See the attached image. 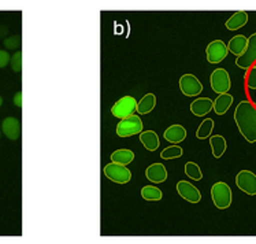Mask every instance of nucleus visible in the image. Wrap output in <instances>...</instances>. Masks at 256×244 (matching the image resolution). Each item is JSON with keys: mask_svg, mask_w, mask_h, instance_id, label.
I'll return each mask as SVG.
<instances>
[{"mask_svg": "<svg viewBox=\"0 0 256 244\" xmlns=\"http://www.w3.org/2000/svg\"><path fill=\"white\" fill-rule=\"evenodd\" d=\"M178 85H180L181 92L188 98L198 96L203 91V84L200 83L199 78L194 76V74H184V76H181Z\"/></svg>", "mask_w": 256, "mask_h": 244, "instance_id": "8", "label": "nucleus"}, {"mask_svg": "<svg viewBox=\"0 0 256 244\" xmlns=\"http://www.w3.org/2000/svg\"><path fill=\"white\" fill-rule=\"evenodd\" d=\"M184 154V150L180 146H170L168 148H164V150L160 152V156H162L163 159H177V158H181Z\"/></svg>", "mask_w": 256, "mask_h": 244, "instance_id": "26", "label": "nucleus"}, {"mask_svg": "<svg viewBox=\"0 0 256 244\" xmlns=\"http://www.w3.org/2000/svg\"><path fill=\"white\" fill-rule=\"evenodd\" d=\"M233 96L230 94H222L218 95V98L215 99L214 102V111L218 115H224L228 113V110L230 109V106L233 104Z\"/></svg>", "mask_w": 256, "mask_h": 244, "instance_id": "21", "label": "nucleus"}, {"mask_svg": "<svg viewBox=\"0 0 256 244\" xmlns=\"http://www.w3.org/2000/svg\"><path fill=\"white\" fill-rule=\"evenodd\" d=\"M3 104V99H2V96H0V106Z\"/></svg>", "mask_w": 256, "mask_h": 244, "instance_id": "33", "label": "nucleus"}, {"mask_svg": "<svg viewBox=\"0 0 256 244\" xmlns=\"http://www.w3.org/2000/svg\"><path fill=\"white\" fill-rule=\"evenodd\" d=\"M211 199L214 202L215 207H218L220 210H226L232 204L233 193L226 182L218 181L211 188Z\"/></svg>", "mask_w": 256, "mask_h": 244, "instance_id": "2", "label": "nucleus"}, {"mask_svg": "<svg viewBox=\"0 0 256 244\" xmlns=\"http://www.w3.org/2000/svg\"><path fill=\"white\" fill-rule=\"evenodd\" d=\"M14 104L16 107H22V92H16V96H14Z\"/></svg>", "mask_w": 256, "mask_h": 244, "instance_id": "31", "label": "nucleus"}, {"mask_svg": "<svg viewBox=\"0 0 256 244\" xmlns=\"http://www.w3.org/2000/svg\"><path fill=\"white\" fill-rule=\"evenodd\" d=\"M246 46H248V37H246L244 35H237V36L230 39L229 44H228V50H229L233 55H236L237 58H240L241 55L246 52Z\"/></svg>", "mask_w": 256, "mask_h": 244, "instance_id": "16", "label": "nucleus"}, {"mask_svg": "<svg viewBox=\"0 0 256 244\" xmlns=\"http://www.w3.org/2000/svg\"><path fill=\"white\" fill-rule=\"evenodd\" d=\"M8 35V28L4 25H0V39H3Z\"/></svg>", "mask_w": 256, "mask_h": 244, "instance_id": "32", "label": "nucleus"}, {"mask_svg": "<svg viewBox=\"0 0 256 244\" xmlns=\"http://www.w3.org/2000/svg\"><path fill=\"white\" fill-rule=\"evenodd\" d=\"M103 173L108 180L116 184H126L132 180V171L125 165H120L115 162L107 163L103 169Z\"/></svg>", "mask_w": 256, "mask_h": 244, "instance_id": "4", "label": "nucleus"}, {"mask_svg": "<svg viewBox=\"0 0 256 244\" xmlns=\"http://www.w3.org/2000/svg\"><path fill=\"white\" fill-rule=\"evenodd\" d=\"M134 161V152L128 148H120V150L114 151L111 154V162L120 163V165H130L132 162Z\"/></svg>", "mask_w": 256, "mask_h": 244, "instance_id": "20", "label": "nucleus"}, {"mask_svg": "<svg viewBox=\"0 0 256 244\" xmlns=\"http://www.w3.org/2000/svg\"><path fill=\"white\" fill-rule=\"evenodd\" d=\"M254 66H256V63H255V65H254Z\"/></svg>", "mask_w": 256, "mask_h": 244, "instance_id": "34", "label": "nucleus"}, {"mask_svg": "<svg viewBox=\"0 0 256 244\" xmlns=\"http://www.w3.org/2000/svg\"><path fill=\"white\" fill-rule=\"evenodd\" d=\"M214 130V121L211 118H206V120L199 125V128L196 130V137L199 140H204V139H208L211 137V133Z\"/></svg>", "mask_w": 256, "mask_h": 244, "instance_id": "24", "label": "nucleus"}, {"mask_svg": "<svg viewBox=\"0 0 256 244\" xmlns=\"http://www.w3.org/2000/svg\"><path fill=\"white\" fill-rule=\"evenodd\" d=\"M2 129L10 140H18L21 137V122L14 117H8L2 122Z\"/></svg>", "mask_w": 256, "mask_h": 244, "instance_id": "13", "label": "nucleus"}, {"mask_svg": "<svg viewBox=\"0 0 256 244\" xmlns=\"http://www.w3.org/2000/svg\"><path fill=\"white\" fill-rule=\"evenodd\" d=\"M8 62H11V57L8 55V52H6L4 50H0V69L7 66Z\"/></svg>", "mask_w": 256, "mask_h": 244, "instance_id": "30", "label": "nucleus"}, {"mask_svg": "<svg viewBox=\"0 0 256 244\" xmlns=\"http://www.w3.org/2000/svg\"><path fill=\"white\" fill-rule=\"evenodd\" d=\"M155 106H156V96L154 94H146L137 103L136 111L142 115L148 114V113H151L152 110L155 109Z\"/></svg>", "mask_w": 256, "mask_h": 244, "instance_id": "22", "label": "nucleus"}, {"mask_svg": "<svg viewBox=\"0 0 256 244\" xmlns=\"http://www.w3.org/2000/svg\"><path fill=\"white\" fill-rule=\"evenodd\" d=\"M146 178L155 184L164 182L168 180V169L163 163H152L146 169Z\"/></svg>", "mask_w": 256, "mask_h": 244, "instance_id": "12", "label": "nucleus"}, {"mask_svg": "<svg viewBox=\"0 0 256 244\" xmlns=\"http://www.w3.org/2000/svg\"><path fill=\"white\" fill-rule=\"evenodd\" d=\"M21 46V37L20 36H10L4 39V47L8 50H16Z\"/></svg>", "mask_w": 256, "mask_h": 244, "instance_id": "29", "label": "nucleus"}, {"mask_svg": "<svg viewBox=\"0 0 256 244\" xmlns=\"http://www.w3.org/2000/svg\"><path fill=\"white\" fill-rule=\"evenodd\" d=\"M142 199H146L148 202H159L163 197L162 191L155 185H146L142 189Z\"/></svg>", "mask_w": 256, "mask_h": 244, "instance_id": "23", "label": "nucleus"}, {"mask_svg": "<svg viewBox=\"0 0 256 244\" xmlns=\"http://www.w3.org/2000/svg\"><path fill=\"white\" fill-rule=\"evenodd\" d=\"M138 137H140V141L142 143V146L146 147L148 151L154 152V151H156L159 148V137H158L156 132L146 130V132H142Z\"/></svg>", "mask_w": 256, "mask_h": 244, "instance_id": "18", "label": "nucleus"}, {"mask_svg": "<svg viewBox=\"0 0 256 244\" xmlns=\"http://www.w3.org/2000/svg\"><path fill=\"white\" fill-rule=\"evenodd\" d=\"M163 137L168 143L172 144H180L186 139V129L184 128L182 125H172L168 126V129L164 130Z\"/></svg>", "mask_w": 256, "mask_h": 244, "instance_id": "14", "label": "nucleus"}, {"mask_svg": "<svg viewBox=\"0 0 256 244\" xmlns=\"http://www.w3.org/2000/svg\"><path fill=\"white\" fill-rule=\"evenodd\" d=\"M11 68L16 73H21L22 70V51H16L11 57Z\"/></svg>", "mask_w": 256, "mask_h": 244, "instance_id": "27", "label": "nucleus"}, {"mask_svg": "<svg viewBox=\"0 0 256 244\" xmlns=\"http://www.w3.org/2000/svg\"><path fill=\"white\" fill-rule=\"evenodd\" d=\"M184 171H185L186 177H189V178L194 180V181H200V180L203 178L202 169H200L199 165L194 163V162H186V163H185V167H184Z\"/></svg>", "mask_w": 256, "mask_h": 244, "instance_id": "25", "label": "nucleus"}, {"mask_svg": "<svg viewBox=\"0 0 256 244\" xmlns=\"http://www.w3.org/2000/svg\"><path fill=\"white\" fill-rule=\"evenodd\" d=\"M0 135H2V133H0Z\"/></svg>", "mask_w": 256, "mask_h": 244, "instance_id": "35", "label": "nucleus"}, {"mask_svg": "<svg viewBox=\"0 0 256 244\" xmlns=\"http://www.w3.org/2000/svg\"><path fill=\"white\" fill-rule=\"evenodd\" d=\"M177 192L180 196L189 203H199L202 200V193H200L199 188L194 187V184H190L189 181H178Z\"/></svg>", "mask_w": 256, "mask_h": 244, "instance_id": "11", "label": "nucleus"}, {"mask_svg": "<svg viewBox=\"0 0 256 244\" xmlns=\"http://www.w3.org/2000/svg\"><path fill=\"white\" fill-rule=\"evenodd\" d=\"M236 185L246 195H256V174L251 170H241L236 176Z\"/></svg>", "mask_w": 256, "mask_h": 244, "instance_id": "9", "label": "nucleus"}, {"mask_svg": "<svg viewBox=\"0 0 256 244\" xmlns=\"http://www.w3.org/2000/svg\"><path fill=\"white\" fill-rule=\"evenodd\" d=\"M256 63V33L248 37V46H246V52L240 58L236 59L237 68L242 70H250V69Z\"/></svg>", "mask_w": 256, "mask_h": 244, "instance_id": "7", "label": "nucleus"}, {"mask_svg": "<svg viewBox=\"0 0 256 244\" xmlns=\"http://www.w3.org/2000/svg\"><path fill=\"white\" fill-rule=\"evenodd\" d=\"M229 54L228 46L222 40H214L211 42L206 48V55H207V61L210 63H220L222 62Z\"/></svg>", "mask_w": 256, "mask_h": 244, "instance_id": "10", "label": "nucleus"}, {"mask_svg": "<svg viewBox=\"0 0 256 244\" xmlns=\"http://www.w3.org/2000/svg\"><path fill=\"white\" fill-rule=\"evenodd\" d=\"M142 132V121L138 115H130L128 118L120 120L116 125V135L120 137H130V136L140 135Z\"/></svg>", "mask_w": 256, "mask_h": 244, "instance_id": "3", "label": "nucleus"}, {"mask_svg": "<svg viewBox=\"0 0 256 244\" xmlns=\"http://www.w3.org/2000/svg\"><path fill=\"white\" fill-rule=\"evenodd\" d=\"M246 84L248 89H256V66H252L246 77Z\"/></svg>", "mask_w": 256, "mask_h": 244, "instance_id": "28", "label": "nucleus"}, {"mask_svg": "<svg viewBox=\"0 0 256 244\" xmlns=\"http://www.w3.org/2000/svg\"><path fill=\"white\" fill-rule=\"evenodd\" d=\"M210 146H211V151H212V155L214 158H220V156L225 154L226 148H228V143L224 136L215 135L210 137Z\"/></svg>", "mask_w": 256, "mask_h": 244, "instance_id": "19", "label": "nucleus"}, {"mask_svg": "<svg viewBox=\"0 0 256 244\" xmlns=\"http://www.w3.org/2000/svg\"><path fill=\"white\" fill-rule=\"evenodd\" d=\"M214 110V102L210 98H198L190 103V111L196 117H204Z\"/></svg>", "mask_w": 256, "mask_h": 244, "instance_id": "15", "label": "nucleus"}, {"mask_svg": "<svg viewBox=\"0 0 256 244\" xmlns=\"http://www.w3.org/2000/svg\"><path fill=\"white\" fill-rule=\"evenodd\" d=\"M210 85H211V89L214 91L215 94H228L230 87H232L229 73L222 68L215 69L210 76Z\"/></svg>", "mask_w": 256, "mask_h": 244, "instance_id": "5", "label": "nucleus"}, {"mask_svg": "<svg viewBox=\"0 0 256 244\" xmlns=\"http://www.w3.org/2000/svg\"><path fill=\"white\" fill-rule=\"evenodd\" d=\"M246 22H248V13H246V11H237L226 21L225 25L228 31H237V29H240L242 26H246Z\"/></svg>", "mask_w": 256, "mask_h": 244, "instance_id": "17", "label": "nucleus"}, {"mask_svg": "<svg viewBox=\"0 0 256 244\" xmlns=\"http://www.w3.org/2000/svg\"><path fill=\"white\" fill-rule=\"evenodd\" d=\"M234 122L248 143H256V106L250 100H241L234 110Z\"/></svg>", "mask_w": 256, "mask_h": 244, "instance_id": "1", "label": "nucleus"}, {"mask_svg": "<svg viewBox=\"0 0 256 244\" xmlns=\"http://www.w3.org/2000/svg\"><path fill=\"white\" fill-rule=\"evenodd\" d=\"M137 110V100L133 96H124L120 98V100H116V103L112 106L111 109V114L120 118V120H124V118H128L133 115V113Z\"/></svg>", "mask_w": 256, "mask_h": 244, "instance_id": "6", "label": "nucleus"}]
</instances>
